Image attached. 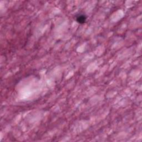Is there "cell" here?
I'll list each match as a JSON object with an SVG mask.
<instances>
[{
    "label": "cell",
    "instance_id": "1",
    "mask_svg": "<svg viewBox=\"0 0 142 142\" xmlns=\"http://www.w3.org/2000/svg\"><path fill=\"white\" fill-rule=\"evenodd\" d=\"M76 20L79 23H84L86 22V20H87V16L84 14H80L76 16Z\"/></svg>",
    "mask_w": 142,
    "mask_h": 142
}]
</instances>
